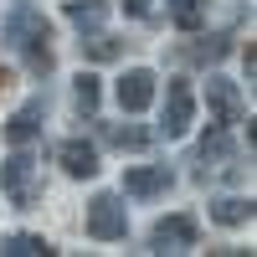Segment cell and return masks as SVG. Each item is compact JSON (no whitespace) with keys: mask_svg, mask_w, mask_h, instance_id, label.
I'll return each mask as SVG.
<instances>
[{"mask_svg":"<svg viewBox=\"0 0 257 257\" xmlns=\"http://www.w3.org/2000/svg\"><path fill=\"white\" fill-rule=\"evenodd\" d=\"M0 36H6V47L21 52L31 62V72H52V52H47V16H41L36 6H16L6 16V26H0Z\"/></svg>","mask_w":257,"mask_h":257,"instance_id":"obj_1","label":"cell"},{"mask_svg":"<svg viewBox=\"0 0 257 257\" xmlns=\"http://www.w3.org/2000/svg\"><path fill=\"white\" fill-rule=\"evenodd\" d=\"M0 190H6V201L31 211L41 201V180H36V160L31 155H11L6 165H0Z\"/></svg>","mask_w":257,"mask_h":257,"instance_id":"obj_2","label":"cell"},{"mask_svg":"<svg viewBox=\"0 0 257 257\" xmlns=\"http://www.w3.org/2000/svg\"><path fill=\"white\" fill-rule=\"evenodd\" d=\"M128 231V211H123V201L118 196H93V206H88V237H98V242H118Z\"/></svg>","mask_w":257,"mask_h":257,"instance_id":"obj_3","label":"cell"},{"mask_svg":"<svg viewBox=\"0 0 257 257\" xmlns=\"http://www.w3.org/2000/svg\"><path fill=\"white\" fill-rule=\"evenodd\" d=\"M196 216L190 211H175V216H165L155 221V231H149V247L155 252H185V247H196Z\"/></svg>","mask_w":257,"mask_h":257,"instance_id":"obj_4","label":"cell"},{"mask_svg":"<svg viewBox=\"0 0 257 257\" xmlns=\"http://www.w3.org/2000/svg\"><path fill=\"white\" fill-rule=\"evenodd\" d=\"M190 118H196V93H190V82H170L165 93V139H180Z\"/></svg>","mask_w":257,"mask_h":257,"instance_id":"obj_5","label":"cell"},{"mask_svg":"<svg viewBox=\"0 0 257 257\" xmlns=\"http://www.w3.org/2000/svg\"><path fill=\"white\" fill-rule=\"evenodd\" d=\"M206 103H211V113H216L221 128L242 123V93H237L231 77H206Z\"/></svg>","mask_w":257,"mask_h":257,"instance_id":"obj_6","label":"cell"},{"mask_svg":"<svg viewBox=\"0 0 257 257\" xmlns=\"http://www.w3.org/2000/svg\"><path fill=\"white\" fill-rule=\"evenodd\" d=\"M155 103V72L149 67H128L123 82H118V108L123 113H144Z\"/></svg>","mask_w":257,"mask_h":257,"instance_id":"obj_7","label":"cell"},{"mask_svg":"<svg viewBox=\"0 0 257 257\" xmlns=\"http://www.w3.org/2000/svg\"><path fill=\"white\" fill-rule=\"evenodd\" d=\"M57 160H62V170L77 175V180L98 175V149H93L88 139H62V144H57Z\"/></svg>","mask_w":257,"mask_h":257,"instance_id":"obj_8","label":"cell"},{"mask_svg":"<svg viewBox=\"0 0 257 257\" xmlns=\"http://www.w3.org/2000/svg\"><path fill=\"white\" fill-rule=\"evenodd\" d=\"M41 118H47V103H41V98H31L21 113H11V123H6V139H11L16 149H21V144H31V139L41 134Z\"/></svg>","mask_w":257,"mask_h":257,"instance_id":"obj_9","label":"cell"},{"mask_svg":"<svg viewBox=\"0 0 257 257\" xmlns=\"http://www.w3.org/2000/svg\"><path fill=\"white\" fill-rule=\"evenodd\" d=\"M170 190V170L165 165H139L123 175V196H165Z\"/></svg>","mask_w":257,"mask_h":257,"instance_id":"obj_10","label":"cell"},{"mask_svg":"<svg viewBox=\"0 0 257 257\" xmlns=\"http://www.w3.org/2000/svg\"><path fill=\"white\" fill-rule=\"evenodd\" d=\"M67 21L77 31H98L103 21H108V6H103V0H67Z\"/></svg>","mask_w":257,"mask_h":257,"instance_id":"obj_11","label":"cell"},{"mask_svg":"<svg viewBox=\"0 0 257 257\" xmlns=\"http://www.w3.org/2000/svg\"><path fill=\"white\" fill-rule=\"evenodd\" d=\"M0 257H52V242L31 237V231H16V237L0 242Z\"/></svg>","mask_w":257,"mask_h":257,"instance_id":"obj_12","label":"cell"},{"mask_svg":"<svg viewBox=\"0 0 257 257\" xmlns=\"http://www.w3.org/2000/svg\"><path fill=\"white\" fill-rule=\"evenodd\" d=\"M165 11H170V21H175L180 31H196L201 21H206V0H170Z\"/></svg>","mask_w":257,"mask_h":257,"instance_id":"obj_13","label":"cell"},{"mask_svg":"<svg viewBox=\"0 0 257 257\" xmlns=\"http://www.w3.org/2000/svg\"><path fill=\"white\" fill-rule=\"evenodd\" d=\"M211 216H216L221 226H242V221L252 216V201H242V196H221L216 206H211Z\"/></svg>","mask_w":257,"mask_h":257,"instance_id":"obj_14","label":"cell"},{"mask_svg":"<svg viewBox=\"0 0 257 257\" xmlns=\"http://www.w3.org/2000/svg\"><path fill=\"white\" fill-rule=\"evenodd\" d=\"M108 144L113 149H144L149 128H139V123H108Z\"/></svg>","mask_w":257,"mask_h":257,"instance_id":"obj_15","label":"cell"},{"mask_svg":"<svg viewBox=\"0 0 257 257\" xmlns=\"http://www.w3.org/2000/svg\"><path fill=\"white\" fill-rule=\"evenodd\" d=\"M72 103H77V113H93V108H98V77H93V72H82V77L72 82Z\"/></svg>","mask_w":257,"mask_h":257,"instance_id":"obj_16","label":"cell"},{"mask_svg":"<svg viewBox=\"0 0 257 257\" xmlns=\"http://www.w3.org/2000/svg\"><path fill=\"white\" fill-rule=\"evenodd\" d=\"M185 57H196V62H221V57H226V36H206L201 47H190Z\"/></svg>","mask_w":257,"mask_h":257,"instance_id":"obj_17","label":"cell"},{"mask_svg":"<svg viewBox=\"0 0 257 257\" xmlns=\"http://www.w3.org/2000/svg\"><path fill=\"white\" fill-rule=\"evenodd\" d=\"M82 52H88L93 62H108V57H118V41H113V36H88V41H82Z\"/></svg>","mask_w":257,"mask_h":257,"instance_id":"obj_18","label":"cell"},{"mask_svg":"<svg viewBox=\"0 0 257 257\" xmlns=\"http://www.w3.org/2000/svg\"><path fill=\"white\" fill-rule=\"evenodd\" d=\"M196 155L201 160H231V144H226V134H211V139H201Z\"/></svg>","mask_w":257,"mask_h":257,"instance_id":"obj_19","label":"cell"},{"mask_svg":"<svg viewBox=\"0 0 257 257\" xmlns=\"http://www.w3.org/2000/svg\"><path fill=\"white\" fill-rule=\"evenodd\" d=\"M149 6H155V0H123V11H128V16H149Z\"/></svg>","mask_w":257,"mask_h":257,"instance_id":"obj_20","label":"cell"}]
</instances>
